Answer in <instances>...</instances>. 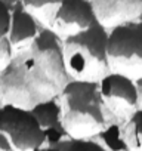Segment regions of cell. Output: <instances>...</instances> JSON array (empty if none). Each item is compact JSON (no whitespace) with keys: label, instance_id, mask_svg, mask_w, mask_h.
I'll return each mask as SVG.
<instances>
[{"label":"cell","instance_id":"obj_2","mask_svg":"<svg viewBox=\"0 0 142 151\" xmlns=\"http://www.w3.org/2000/svg\"><path fill=\"white\" fill-rule=\"evenodd\" d=\"M58 98L62 105L64 124L73 136L92 138L111 122H121L105 107L99 80L71 79Z\"/></svg>","mask_w":142,"mask_h":151},{"label":"cell","instance_id":"obj_7","mask_svg":"<svg viewBox=\"0 0 142 151\" xmlns=\"http://www.w3.org/2000/svg\"><path fill=\"white\" fill-rule=\"evenodd\" d=\"M98 19L92 0H62L55 9L49 27L62 39L89 28Z\"/></svg>","mask_w":142,"mask_h":151},{"label":"cell","instance_id":"obj_20","mask_svg":"<svg viewBox=\"0 0 142 151\" xmlns=\"http://www.w3.org/2000/svg\"><path fill=\"white\" fill-rule=\"evenodd\" d=\"M0 104H2V99H0Z\"/></svg>","mask_w":142,"mask_h":151},{"label":"cell","instance_id":"obj_4","mask_svg":"<svg viewBox=\"0 0 142 151\" xmlns=\"http://www.w3.org/2000/svg\"><path fill=\"white\" fill-rule=\"evenodd\" d=\"M108 58L111 70L142 76V18L108 28Z\"/></svg>","mask_w":142,"mask_h":151},{"label":"cell","instance_id":"obj_10","mask_svg":"<svg viewBox=\"0 0 142 151\" xmlns=\"http://www.w3.org/2000/svg\"><path fill=\"white\" fill-rule=\"evenodd\" d=\"M96 17L107 28L142 18V0H92Z\"/></svg>","mask_w":142,"mask_h":151},{"label":"cell","instance_id":"obj_11","mask_svg":"<svg viewBox=\"0 0 142 151\" xmlns=\"http://www.w3.org/2000/svg\"><path fill=\"white\" fill-rule=\"evenodd\" d=\"M123 123L124 122H111L95 136L101 142L104 150H111V151L129 150V145L123 136Z\"/></svg>","mask_w":142,"mask_h":151},{"label":"cell","instance_id":"obj_19","mask_svg":"<svg viewBox=\"0 0 142 151\" xmlns=\"http://www.w3.org/2000/svg\"><path fill=\"white\" fill-rule=\"evenodd\" d=\"M2 2H5V3H8V5H9V6L12 8V6H15V5H16V3L19 2V0H2Z\"/></svg>","mask_w":142,"mask_h":151},{"label":"cell","instance_id":"obj_1","mask_svg":"<svg viewBox=\"0 0 142 151\" xmlns=\"http://www.w3.org/2000/svg\"><path fill=\"white\" fill-rule=\"evenodd\" d=\"M71 79L64 39L44 25L30 45L16 49L9 65L0 71V99L31 108L40 101L58 98Z\"/></svg>","mask_w":142,"mask_h":151},{"label":"cell","instance_id":"obj_16","mask_svg":"<svg viewBox=\"0 0 142 151\" xmlns=\"http://www.w3.org/2000/svg\"><path fill=\"white\" fill-rule=\"evenodd\" d=\"M12 22V8L0 0V39L9 36Z\"/></svg>","mask_w":142,"mask_h":151},{"label":"cell","instance_id":"obj_9","mask_svg":"<svg viewBox=\"0 0 142 151\" xmlns=\"http://www.w3.org/2000/svg\"><path fill=\"white\" fill-rule=\"evenodd\" d=\"M46 24L40 21V18L36 15L34 11H31L24 0L12 6V22H11V31H9V39L15 49L24 47L30 45L37 34L42 31V28Z\"/></svg>","mask_w":142,"mask_h":151},{"label":"cell","instance_id":"obj_15","mask_svg":"<svg viewBox=\"0 0 142 151\" xmlns=\"http://www.w3.org/2000/svg\"><path fill=\"white\" fill-rule=\"evenodd\" d=\"M15 52H16V49L12 45L9 36L0 39V71H3L9 65V62L12 61Z\"/></svg>","mask_w":142,"mask_h":151},{"label":"cell","instance_id":"obj_8","mask_svg":"<svg viewBox=\"0 0 142 151\" xmlns=\"http://www.w3.org/2000/svg\"><path fill=\"white\" fill-rule=\"evenodd\" d=\"M33 113L36 114L40 126L46 133V145L44 148L50 150L56 142L68 136L67 127L64 124V113L59 98H50L37 102L31 107Z\"/></svg>","mask_w":142,"mask_h":151},{"label":"cell","instance_id":"obj_12","mask_svg":"<svg viewBox=\"0 0 142 151\" xmlns=\"http://www.w3.org/2000/svg\"><path fill=\"white\" fill-rule=\"evenodd\" d=\"M123 136L129 145V150H142V107L123 123Z\"/></svg>","mask_w":142,"mask_h":151},{"label":"cell","instance_id":"obj_13","mask_svg":"<svg viewBox=\"0 0 142 151\" xmlns=\"http://www.w3.org/2000/svg\"><path fill=\"white\" fill-rule=\"evenodd\" d=\"M50 150H61V151L87 150V151H93V150H104V147L101 145V142L95 136H92V138H83V136L68 135L64 139H61L59 142H56Z\"/></svg>","mask_w":142,"mask_h":151},{"label":"cell","instance_id":"obj_17","mask_svg":"<svg viewBox=\"0 0 142 151\" xmlns=\"http://www.w3.org/2000/svg\"><path fill=\"white\" fill-rule=\"evenodd\" d=\"M0 150H3V151H9V150H12V145H11L8 136H6L2 130H0Z\"/></svg>","mask_w":142,"mask_h":151},{"label":"cell","instance_id":"obj_6","mask_svg":"<svg viewBox=\"0 0 142 151\" xmlns=\"http://www.w3.org/2000/svg\"><path fill=\"white\" fill-rule=\"evenodd\" d=\"M99 91L108 111L121 122L139 108L136 80L126 73L111 70L99 80Z\"/></svg>","mask_w":142,"mask_h":151},{"label":"cell","instance_id":"obj_18","mask_svg":"<svg viewBox=\"0 0 142 151\" xmlns=\"http://www.w3.org/2000/svg\"><path fill=\"white\" fill-rule=\"evenodd\" d=\"M136 80V88H138V96H139V107H142V76H139Z\"/></svg>","mask_w":142,"mask_h":151},{"label":"cell","instance_id":"obj_14","mask_svg":"<svg viewBox=\"0 0 142 151\" xmlns=\"http://www.w3.org/2000/svg\"><path fill=\"white\" fill-rule=\"evenodd\" d=\"M62 2V0H24V3L34 12H49V22L50 18L55 12V9L58 8V5Z\"/></svg>","mask_w":142,"mask_h":151},{"label":"cell","instance_id":"obj_3","mask_svg":"<svg viewBox=\"0 0 142 151\" xmlns=\"http://www.w3.org/2000/svg\"><path fill=\"white\" fill-rule=\"evenodd\" d=\"M64 56L73 79L101 80L111 71L108 28L96 21L86 30L64 37Z\"/></svg>","mask_w":142,"mask_h":151},{"label":"cell","instance_id":"obj_5","mask_svg":"<svg viewBox=\"0 0 142 151\" xmlns=\"http://www.w3.org/2000/svg\"><path fill=\"white\" fill-rule=\"evenodd\" d=\"M0 130L8 136L12 150H42L46 145V133L28 107L2 102Z\"/></svg>","mask_w":142,"mask_h":151}]
</instances>
